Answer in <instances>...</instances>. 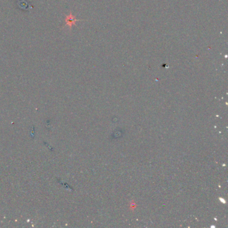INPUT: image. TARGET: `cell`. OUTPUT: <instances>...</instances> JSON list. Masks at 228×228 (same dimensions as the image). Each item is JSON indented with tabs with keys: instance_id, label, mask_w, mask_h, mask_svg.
Listing matches in <instances>:
<instances>
[{
	"instance_id": "cell-1",
	"label": "cell",
	"mask_w": 228,
	"mask_h": 228,
	"mask_svg": "<svg viewBox=\"0 0 228 228\" xmlns=\"http://www.w3.org/2000/svg\"><path fill=\"white\" fill-rule=\"evenodd\" d=\"M80 21V20H78L76 18L74 15L72 14V12H70V14L67 15L65 18V22H66V26L68 27V28L70 30H72V27L76 25V23L77 21Z\"/></svg>"
}]
</instances>
